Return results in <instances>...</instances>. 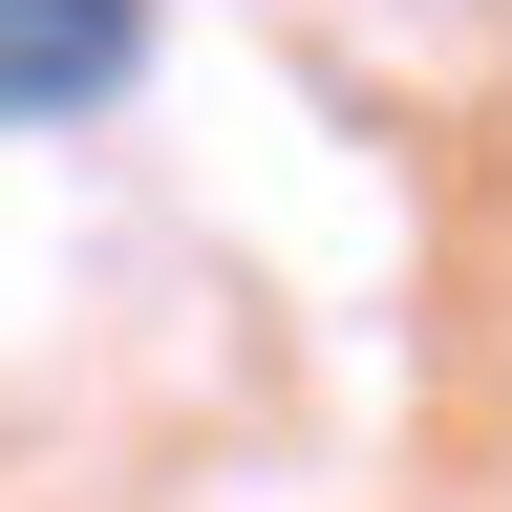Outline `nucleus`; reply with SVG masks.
Returning <instances> with one entry per match:
<instances>
[{
	"instance_id": "f257e3e1",
	"label": "nucleus",
	"mask_w": 512,
	"mask_h": 512,
	"mask_svg": "<svg viewBox=\"0 0 512 512\" xmlns=\"http://www.w3.org/2000/svg\"><path fill=\"white\" fill-rule=\"evenodd\" d=\"M128 64H150V0H0V128H43V107H107Z\"/></svg>"
}]
</instances>
